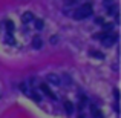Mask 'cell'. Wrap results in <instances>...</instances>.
Returning a JSON list of instances; mask_svg holds the SVG:
<instances>
[{
    "mask_svg": "<svg viewBox=\"0 0 121 118\" xmlns=\"http://www.w3.org/2000/svg\"><path fill=\"white\" fill-rule=\"evenodd\" d=\"M92 14V6L89 5H84V6H80V8H77L74 11V17L77 18V20H83V18L89 17V15Z\"/></svg>",
    "mask_w": 121,
    "mask_h": 118,
    "instance_id": "cell-1",
    "label": "cell"
},
{
    "mask_svg": "<svg viewBox=\"0 0 121 118\" xmlns=\"http://www.w3.org/2000/svg\"><path fill=\"white\" fill-rule=\"evenodd\" d=\"M115 40H117V34H113V32L103 34V37H101V43H103L104 46H110V44H112Z\"/></svg>",
    "mask_w": 121,
    "mask_h": 118,
    "instance_id": "cell-2",
    "label": "cell"
},
{
    "mask_svg": "<svg viewBox=\"0 0 121 118\" xmlns=\"http://www.w3.org/2000/svg\"><path fill=\"white\" fill-rule=\"evenodd\" d=\"M46 80H48V83H51V84H55V86L61 84V80H60V77H58V75H55V74H48L46 75Z\"/></svg>",
    "mask_w": 121,
    "mask_h": 118,
    "instance_id": "cell-3",
    "label": "cell"
},
{
    "mask_svg": "<svg viewBox=\"0 0 121 118\" xmlns=\"http://www.w3.org/2000/svg\"><path fill=\"white\" fill-rule=\"evenodd\" d=\"M63 106H65V109H66V114H68V115H72V112H74V104H72L69 100H66Z\"/></svg>",
    "mask_w": 121,
    "mask_h": 118,
    "instance_id": "cell-4",
    "label": "cell"
},
{
    "mask_svg": "<svg viewBox=\"0 0 121 118\" xmlns=\"http://www.w3.org/2000/svg\"><path fill=\"white\" fill-rule=\"evenodd\" d=\"M32 18H34V15L31 14V12H25V14L22 15V22H23V23H29Z\"/></svg>",
    "mask_w": 121,
    "mask_h": 118,
    "instance_id": "cell-5",
    "label": "cell"
},
{
    "mask_svg": "<svg viewBox=\"0 0 121 118\" xmlns=\"http://www.w3.org/2000/svg\"><path fill=\"white\" fill-rule=\"evenodd\" d=\"M40 89H41V91H43V92H44V94H46V95H49V97L52 98V100H55V95H54L52 92L49 91V87H48L46 84H41V86H40Z\"/></svg>",
    "mask_w": 121,
    "mask_h": 118,
    "instance_id": "cell-6",
    "label": "cell"
},
{
    "mask_svg": "<svg viewBox=\"0 0 121 118\" xmlns=\"http://www.w3.org/2000/svg\"><path fill=\"white\" fill-rule=\"evenodd\" d=\"M32 46L35 48V49H40V48L43 46V41H41V39H40V37H35V39L32 40Z\"/></svg>",
    "mask_w": 121,
    "mask_h": 118,
    "instance_id": "cell-7",
    "label": "cell"
},
{
    "mask_svg": "<svg viewBox=\"0 0 121 118\" xmlns=\"http://www.w3.org/2000/svg\"><path fill=\"white\" fill-rule=\"evenodd\" d=\"M112 28H113V25L112 23H109V25H103V31H104V34H110L112 32Z\"/></svg>",
    "mask_w": 121,
    "mask_h": 118,
    "instance_id": "cell-8",
    "label": "cell"
},
{
    "mask_svg": "<svg viewBox=\"0 0 121 118\" xmlns=\"http://www.w3.org/2000/svg\"><path fill=\"white\" fill-rule=\"evenodd\" d=\"M6 29H8V32H12V31H14V23H12L11 20L6 22Z\"/></svg>",
    "mask_w": 121,
    "mask_h": 118,
    "instance_id": "cell-9",
    "label": "cell"
},
{
    "mask_svg": "<svg viewBox=\"0 0 121 118\" xmlns=\"http://www.w3.org/2000/svg\"><path fill=\"white\" fill-rule=\"evenodd\" d=\"M35 28L37 29H43V20H35Z\"/></svg>",
    "mask_w": 121,
    "mask_h": 118,
    "instance_id": "cell-10",
    "label": "cell"
},
{
    "mask_svg": "<svg viewBox=\"0 0 121 118\" xmlns=\"http://www.w3.org/2000/svg\"><path fill=\"white\" fill-rule=\"evenodd\" d=\"M95 23H98V25H104V20L101 17H97L95 18Z\"/></svg>",
    "mask_w": 121,
    "mask_h": 118,
    "instance_id": "cell-11",
    "label": "cell"
},
{
    "mask_svg": "<svg viewBox=\"0 0 121 118\" xmlns=\"http://www.w3.org/2000/svg\"><path fill=\"white\" fill-rule=\"evenodd\" d=\"M31 92H34V91H31ZM32 98H34L35 101H40V95H39V94H35V92L32 94Z\"/></svg>",
    "mask_w": 121,
    "mask_h": 118,
    "instance_id": "cell-12",
    "label": "cell"
},
{
    "mask_svg": "<svg viewBox=\"0 0 121 118\" xmlns=\"http://www.w3.org/2000/svg\"><path fill=\"white\" fill-rule=\"evenodd\" d=\"M6 43L8 44H14V39H12V37H6Z\"/></svg>",
    "mask_w": 121,
    "mask_h": 118,
    "instance_id": "cell-13",
    "label": "cell"
},
{
    "mask_svg": "<svg viewBox=\"0 0 121 118\" xmlns=\"http://www.w3.org/2000/svg\"><path fill=\"white\" fill-rule=\"evenodd\" d=\"M92 54H94V57H98L100 60H103V54L101 52H92Z\"/></svg>",
    "mask_w": 121,
    "mask_h": 118,
    "instance_id": "cell-14",
    "label": "cell"
},
{
    "mask_svg": "<svg viewBox=\"0 0 121 118\" xmlns=\"http://www.w3.org/2000/svg\"><path fill=\"white\" fill-rule=\"evenodd\" d=\"M113 92H115V100L118 101V98H120V94H118V89H115V91H113Z\"/></svg>",
    "mask_w": 121,
    "mask_h": 118,
    "instance_id": "cell-15",
    "label": "cell"
},
{
    "mask_svg": "<svg viewBox=\"0 0 121 118\" xmlns=\"http://www.w3.org/2000/svg\"><path fill=\"white\" fill-rule=\"evenodd\" d=\"M78 118H84V117H83V115H80V117H78Z\"/></svg>",
    "mask_w": 121,
    "mask_h": 118,
    "instance_id": "cell-16",
    "label": "cell"
}]
</instances>
